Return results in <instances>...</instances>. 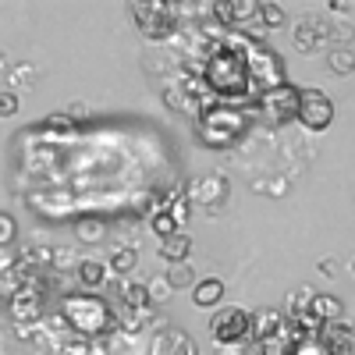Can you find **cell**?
Masks as SVG:
<instances>
[{
	"label": "cell",
	"instance_id": "6da1fadb",
	"mask_svg": "<svg viewBox=\"0 0 355 355\" xmlns=\"http://www.w3.org/2000/svg\"><path fill=\"white\" fill-rule=\"evenodd\" d=\"M202 85L206 93L217 96V100H249L256 93V78H252V64H249V46L239 40H227L220 46L210 50L202 64Z\"/></svg>",
	"mask_w": 355,
	"mask_h": 355
},
{
	"label": "cell",
	"instance_id": "7a4b0ae2",
	"mask_svg": "<svg viewBox=\"0 0 355 355\" xmlns=\"http://www.w3.org/2000/svg\"><path fill=\"white\" fill-rule=\"evenodd\" d=\"M252 338H256V355H302L306 327L288 313L263 309L252 316Z\"/></svg>",
	"mask_w": 355,
	"mask_h": 355
},
{
	"label": "cell",
	"instance_id": "3957f363",
	"mask_svg": "<svg viewBox=\"0 0 355 355\" xmlns=\"http://www.w3.org/2000/svg\"><path fill=\"white\" fill-rule=\"evenodd\" d=\"M64 323L82 338H96V334L114 327V309H110L107 299H100L93 291L68 295L64 299Z\"/></svg>",
	"mask_w": 355,
	"mask_h": 355
},
{
	"label": "cell",
	"instance_id": "277c9868",
	"mask_svg": "<svg viewBox=\"0 0 355 355\" xmlns=\"http://www.w3.org/2000/svg\"><path fill=\"white\" fill-rule=\"evenodd\" d=\"M210 338L220 348H239L252 338V313H245L242 306H220L210 320Z\"/></svg>",
	"mask_w": 355,
	"mask_h": 355
},
{
	"label": "cell",
	"instance_id": "5b68a950",
	"mask_svg": "<svg viewBox=\"0 0 355 355\" xmlns=\"http://www.w3.org/2000/svg\"><path fill=\"white\" fill-rule=\"evenodd\" d=\"M299 121L309 132H327L334 125V100L316 85L299 89Z\"/></svg>",
	"mask_w": 355,
	"mask_h": 355
},
{
	"label": "cell",
	"instance_id": "8992f818",
	"mask_svg": "<svg viewBox=\"0 0 355 355\" xmlns=\"http://www.w3.org/2000/svg\"><path fill=\"white\" fill-rule=\"evenodd\" d=\"M132 15L142 28V36L150 40H167L178 28V8L171 4H132Z\"/></svg>",
	"mask_w": 355,
	"mask_h": 355
},
{
	"label": "cell",
	"instance_id": "52a82bcc",
	"mask_svg": "<svg viewBox=\"0 0 355 355\" xmlns=\"http://www.w3.org/2000/svg\"><path fill=\"white\" fill-rule=\"evenodd\" d=\"M259 107L266 110V117H270L274 125H284L291 121V117H299V85H274V89H263L259 93Z\"/></svg>",
	"mask_w": 355,
	"mask_h": 355
},
{
	"label": "cell",
	"instance_id": "ba28073f",
	"mask_svg": "<svg viewBox=\"0 0 355 355\" xmlns=\"http://www.w3.org/2000/svg\"><path fill=\"white\" fill-rule=\"evenodd\" d=\"M316 345L323 355H355V327L345 320L316 323Z\"/></svg>",
	"mask_w": 355,
	"mask_h": 355
},
{
	"label": "cell",
	"instance_id": "9c48e42d",
	"mask_svg": "<svg viewBox=\"0 0 355 355\" xmlns=\"http://www.w3.org/2000/svg\"><path fill=\"white\" fill-rule=\"evenodd\" d=\"M206 114H214V125L199 121V132H202L206 146H231L245 132V117L242 114H234V110H206Z\"/></svg>",
	"mask_w": 355,
	"mask_h": 355
},
{
	"label": "cell",
	"instance_id": "30bf717a",
	"mask_svg": "<svg viewBox=\"0 0 355 355\" xmlns=\"http://www.w3.org/2000/svg\"><path fill=\"white\" fill-rule=\"evenodd\" d=\"M220 299H224V281H220V277H202V281H196L192 302H196L199 309H214V306H220Z\"/></svg>",
	"mask_w": 355,
	"mask_h": 355
},
{
	"label": "cell",
	"instance_id": "8fae6325",
	"mask_svg": "<svg viewBox=\"0 0 355 355\" xmlns=\"http://www.w3.org/2000/svg\"><path fill=\"white\" fill-rule=\"evenodd\" d=\"M345 306L341 299H334V295H309V316L316 323H327V320H341Z\"/></svg>",
	"mask_w": 355,
	"mask_h": 355
},
{
	"label": "cell",
	"instance_id": "7c38bea8",
	"mask_svg": "<svg viewBox=\"0 0 355 355\" xmlns=\"http://www.w3.org/2000/svg\"><path fill=\"white\" fill-rule=\"evenodd\" d=\"M107 274H110V266L100 263V259H82V263H78V281H82L85 291L103 288V284H107Z\"/></svg>",
	"mask_w": 355,
	"mask_h": 355
},
{
	"label": "cell",
	"instance_id": "4fadbf2b",
	"mask_svg": "<svg viewBox=\"0 0 355 355\" xmlns=\"http://www.w3.org/2000/svg\"><path fill=\"white\" fill-rule=\"evenodd\" d=\"M189 252H192V239H189L185 231L171 234V239L160 245V256H164L171 266H174V263H185V259H189Z\"/></svg>",
	"mask_w": 355,
	"mask_h": 355
},
{
	"label": "cell",
	"instance_id": "5bb4252c",
	"mask_svg": "<svg viewBox=\"0 0 355 355\" xmlns=\"http://www.w3.org/2000/svg\"><path fill=\"white\" fill-rule=\"evenodd\" d=\"M252 15H259V4H252V0H242V4H217L214 8V18H220V21H245Z\"/></svg>",
	"mask_w": 355,
	"mask_h": 355
},
{
	"label": "cell",
	"instance_id": "9a60e30c",
	"mask_svg": "<svg viewBox=\"0 0 355 355\" xmlns=\"http://www.w3.org/2000/svg\"><path fill=\"white\" fill-rule=\"evenodd\" d=\"M121 299L128 302V309H139V313L153 302V299H150V288H142V284H135V281H128V277L121 281Z\"/></svg>",
	"mask_w": 355,
	"mask_h": 355
},
{
	"label": "cell",
	"instance_id": "2e32d148",
	"mask_svg": "<svg viewBox=\"0 0 355 355\" xmlns=\"http://www.w3.org/2000/svg\"><path fill=\"white\" fill-rule=\"evenodd\" d=\"M15 316H18V320L40 316V295H36L33 288H21V291L15 295Z\"/></svg>",
	"mask_w": 355,
	"mask_h": 355
},
{
	"label": "cell",
	"instance_id": "e0dca14e",
	"mask_svg": "<svg viewBox=\"0 0 355 355\" xmlns=\"http://www.w3.org/2000/svg\"><path fill=\"white\" fill-rule=\"evenodd\" d=\"M167 288L171 291H182V288H196V274H192V266L189 263H174L171 270H167Z\"/></svg>",
	"mask_w": 355,
	"mask_h": 355
},
{
	"label": "cell",
	"instance_id": "ac0fdd59",
	"mask_svg": "<svg viewBox=\"0 0 355 355\" xmlns=\"http://www.w3.org/2000/svg\"><path fill=\"white\" fill-rule=\"evenodd\" d=\"M135 263H139L135 249H117V252H114V259H110V270L125 277V274H132V270H135Z\"/></svg>",
	"mask_w": 355,
	"mask_h": 355
},
{
	"label": "cell",
	"instance_id": "d6986e66",
	"mask_svg": "<svg viewBox=\"0 0 355 355\" xmlns=\"http://www.w3.org/2000/svg\"><path fill=\"white\" fill-rule=\"evenodd\" d=\"M150 224H153V231L160 234L164 242L171 239V234H178V217H174L171 210H160V214H153V220H150Z\"/></svg>",
	"mask_w": 355,
	"mask_h": 355
},
{
	"label": "cell",
	"instance_id": "ffe728a7",
	"mask_svg": "<svg viewBox=\"0 0 355 355\" xmlns=\"http://www.w3.org/2000/svg\"><path fill=\"white\" fill-rule=\"evenodd\" d=\"M327 64H331V71H338V75H352V71H355V53H352V50H334V53L327 57Z\"/></svg>",
	"mask_w": 355,
	"mask_h": 355
},
{
	"label": "cell",
	"instance_id": "44dd1931",
	"mask_svg": "<svg viewBox=\"0 0 355 355\" xmlns=\"http://www.w3.org/2000/svg\"><path fill=\"white\" fill-rule=\"evenodd\" d=\"M15 234H18V224L11 214H0V249H8L15 242Z\"/></svg>",
	"mask_w": 355,
	"mask_h": 355
},
{
	"label": "cell",
	"instance_id": "7402d4cb",
	"mask_svg": "<svg viewBox=\"0 0 355 355\" xmlns=\"http://www.w3.org/2000/svg\"><path fill=\"white\" fill-rule=\"evenodd\" d=\"M259 18L266 21V28H277V25H284V11H281L277 4H259Z\"/></svg>",
	"mask_w": 355,
	"mask_h": 355
},
{
	"label": "cell",
	"instance_id": "603a6c76",
	"mask_svg": "<svg viewBox=\"0 0 355 355\" xmlns=\"http://www.w3.org/2000/svg\"><path fill=\"white\" fill-rule=\"evenodd\" d=\"M78 239H82V242H100V239H103V224L82 220V224H78Z\"/></svg>",
	"mask_w": 355,
	"mask_h": 355
},
{
	"label": "cell",
	"instance_id": "cb8c5ba5",
	"mask_svg": "<svg viewBox=\"0 0 355 355\" xmlns=\"http://www.w3.org/2000/svg\"><path fill=\"white\" fill-rule=\"evenodd\" d=\"M18 110V96L15 93H0V117H11Z\"/></svg>",
	"mask_w": 355,
	"mask_h": 355
},
{
	"label": "cell",
	"instance_id": "d4e9b609",
	"mask_svg": "<svg viewBox=\"0 0 355 355\" xmlns=\"http://www.w3.org/2000/svg\"><path fill=\"white\" fill-rule=\"evenodd\" d=\"M352 274H355V259H352Z\"/></svg>",
	"mask_w": 355,
	"mask_h": 355
},
{
	"label": "cell",
	"instance_id": "484cf974",
	"mask_svg": "<svg viewBox=\"0 0 355 355\" xmlns=\"http://www.w3.org/2000/svg\"><path fill=\"white\" fill-rule=\"evenodd\" d=\"M46 355H61V352H46Z\"/></svg>",
	"mask_w": 355,
	"mask_h": 355
}]
</instances>
